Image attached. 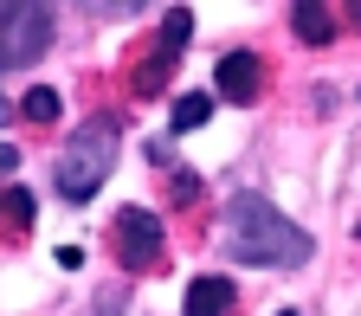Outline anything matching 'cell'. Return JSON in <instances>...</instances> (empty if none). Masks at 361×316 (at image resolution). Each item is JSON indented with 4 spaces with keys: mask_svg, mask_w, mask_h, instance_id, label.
<instances>
[{
    "mask_svg": "<svg viewBox=\"0 0 361 316\" xmlns=\"http://www.w3.org/2000/svg\"><path fill=\"white\" fill-rule=\"evenodd\" d=\"M226 252L258 271H290V265H310V233L284 219L264 194H233L226 200Z\"/></svg>",
    "mask_w": 361,
    "mask_h": 316,
    "instance_id": "1",
    "label": "cell"
},
{
    "mask_svg": "<svg viewBox=\"0 0 361 316\" xmlns=\"http://www.w3.org/2000/svg\"><path fill=\"white\" fill-rule=\"evenodd\" d=\"M116 142H123V123H116V116L78 123L71 142H65L59 162H52V188H59L65 200H90V194L110 181V168H116Z\"/></svg>",
    "mask_w": 361,
    "mask_h": 316,
    "instance_id": "2",
    "label": "cell"
},
{
    "mask_svg": "<svg viewBox=\"0 0 361 316\" xmlns=\"http://www.w3.org/2000/svg\"><path fill=\"white\" fill-rule=\"evenodd\" d=\"M52 32H59V13L45 0H0V71L39 65Z\"/></svg>",
    "mask_w": 361,
    "mask_h": 316,
    "instance_id": "3",
    "label": "cell"
},
{
    "mask_svg": "<svg viewBox=\"0 0 361 316\" xmlns=\"http://www.w3.org/2000/svg\"><path fill=\"white\" fill-rule=\"evenodd\" d=\"M188 32H194V13H188V7H168L161 39H155L149 52L135 59V71H129V90H135V97H161V90L174 84V65H180V45H188Z\"/></svg>",
    "mask_w": 361,
    "mask_h": 316,
    "instance_id": "4",
    "label": "cell"
},
{
    "mask_svg": "<svg viewBox=\"0 0 361 316\" xmlns=\"http://www.w3.org/2000/svg\"><path fill=\"white\" fill-rule=\"evenodd\" d=\"M110 239H116V258L123 271H155L161 265V219L149 207H123L110 219Z\"/></svg>",
    "mask_w": 361,
    "mask_h": 316,
    "instance_id": "5",
    "label": "cell"
},
{
    "mask_svg": "<svg viewBox=\"0 0 361 316\" xmlns=\"http://www.w3.org/2000/svg\"><path fill=\"white\" fill-rule=\"evenodd\" d=\"M213 84H219L226 104H258L264 97V59L258 52H226L213 65Z\"/></svg>",
    "mask_w": 361,
    "mask_h": 316,
    "instance_id": "6",
    "label": "cell"
},
{
    "mask_svg": "<svg viewBox=\"0 0 361 316\" xmlns=\"http://www.w3.org/2000/svg\"><path fill=\"white\" fill-rule=\"evenodd\" d=\"M233 303H239L233 278L207 271V278H194V284H188V297H180V316H233Z\"/></svg>",
    "mask_w": 361,
    "mask_h": 316,
    "instance_id": "7",
    "label": "cell"
},
{
    "mask_svg": "<svg viewBox=\"0 0 361 316\" xmlns=\"http://www.w3.org/2000/svg\"><path fill=\"white\" fill-rule=\"evenodd\" d=\"M336 7H323V0H297L290 7V32L303 39V45H329L336 39V20H329Z\"/></svg>",
    "mask_w": 361,
    "mask_h": 316,
    "instance_id": "8",
    "label": "cell"
},
{
    "mask_svg": "<svg viewBox=\"0 0 361 316\" xmlns=\"http://www.w3.org/2000/svg\"><path fill=\"white\" fill-rule=\"evenodd\" d=\"M32 213H39V207H32V194L7 181V188H0V239H26Z\"/></svg>",
    "mask_w": 361,
    "mask_h": 316,
    "instance_id": "9",
    "label": "cell"
},
{
    "mask_svg": "<svg viewBox=\"0 0 361 316\" xmlns=\"http://www.w3.org/2000/svg\"><path fill=\"white\" fill-rule=\"evenodd\" d=\"M213 104H219V97H207V90H188V97L174 104V135H188V129L213 123Z\"/></svg>",
    "mask_w": 361,
    "mask_h": 316,
    "instance_id": "10",
    "label": "cell"
},
{
    "mask_svg": "<svg viewBox=\"0 0 361 316\" xmlns=\"http://www.w3.org/2000/svg\"><path fill=\"white\" fill-rule=\"evenodd\" d=\"M59 110H65V104H59V90H52V84H32L26 97H20V116H26V123H52Z\"/></svg>",
    "mask_w": 361,
    "mask_h": 316,
    "instance_id": "11",
    "label": "cell"
},
{
    "mask_svg": "<svg viewBox=\"0 0 361 316\" xmlns=\"http://www.w3.org/2000/svg\"><path fill=\"white\" fill-rule=\"evenodd\" d=\"M149 162H155V168H168V188H174V200H194V194H200V181H194V168H188V162L155 155V149H149Z\"/></svg>",
    "mask_w": 361,
    "mask_h": 316,
    "instance_id": "12",
    "label": "cell"
},
{
    "mask_svg": "<svg viewBox=\"0 0 361 316\" xmlns=\"http://www.w3.org/2000/svg\"><path fill=\"white\" fill-rule=\"evenodd\" d=\"M13 168H20V149H13V142H0V188L13 181Z\"/></svg>",
    "mask_w": 361,
    "mask_h": 316,
    "instance_id": "13",
    "label": "cell"
},
{
    "mask_svg": "<svg viewBox=\"0 0 361 316\" xmlns=\"http://www.w3.org/2000/svg\"><path fill=\"white\" fill-rule=\"evenodd\" d=\"M97 316H123V297H104V303H97Z\"/></svg>",
    "mask_w": 361,
    "mask_h": 316,
    "instance_id": "14",
    "label": "cell"
},
{
    "mask_svg": "<svg viewBox=\"0 0 361 316\" xmlns=\"http://www.w3.org/2000/svg\"><path fill=\"white\" fill-rule=\"evenodd\" d=\"M20 116V104H7V97H0V123H13Z\"/></svg>",
    "mask_w": 361,
    "mask_h": 316,
    "instance_id": "15",
    "label": "cell"
},
{
    "mask_svg": "<svg viewBox=\"0 0 361 316\" xmlns=\"http://www.w3.org/2000/svg\"><path fill=\"white\" fill-rule=\"evenodd\" d=\"M342 13H348V20H355V26H361V0H348V7H342Z\"/></svg>",
    "mask_w": 361,
    "mask_h": 316,
    "instance_id": "16",
    "label": "cell"
},
{
    "mask_svg": "<svg viewBox=\"0 0 361 316\" xmlns=\"http://www.w3.org/2000/svg\"><path fill=\"white\" fill-rule=\"evenodd\" d=\"M278 316H297V310H278Z\"/></svg>",
    "mask_w": 361,
    "mask_h": 316,
    "instance_id": "17",
    "label": "cell"
}]
</instances>
